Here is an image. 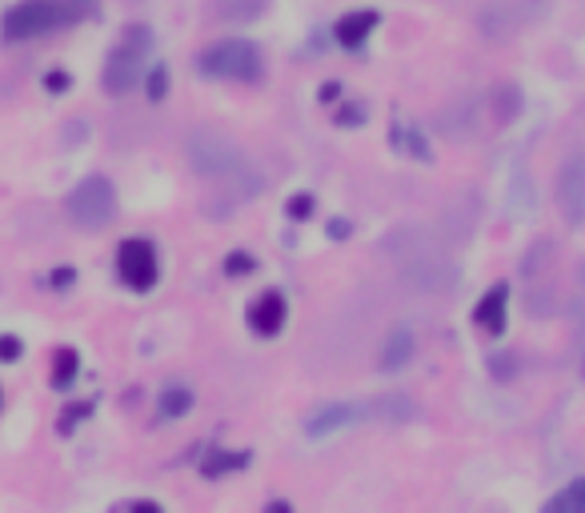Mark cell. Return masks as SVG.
<instances>
[{
    "label": "cell",
    "instance_id": "83f0119b",
    "mask_svg": "<svg viewBox=\"0 0 585 513\" xmlns=\"http://www.w3.org/2000/svg\"><path fill=\"white\" fill-rule=\"evenodd\" d=\"M225 269H229V273H249V269H253V261H249L245 253H237Z\"/></svg>",
    "mask_w": 585,
    "mask_h": 513
},
{
    "label": "cell",
    "instance_id": "7a4b0ae2",
    "mask_svg": "<svg viewBox=\"0 0 585 513\" xmlns=\"http://www.w3.org/2000/svg\"><path fill=\"white\" fill-rule=\"evenodd\" d=\"M386 253L398 261L401 277L413 285V290H442L449 281V261L430 237L418 233V229H393L386 237Z\"/></svg>",
    "mask_w": 585,
    "mask_h": 513
},
{
    "label": "cell",
    "instance_id": "d4e9b609",
    "mask_svg": "<svg viewBox=\"0 0 585 513\" xmlns=\"http://www.w3.org/2000/svg\"><path fill=\"white\" fill-rule=\"evenodd\" d=\"M489 369H494V373H497V381H509V373H513L509 358H494V361H489Z\"/></svg>",
    "mask_w": 585,
    "mask_h": 513
},
{
    "label": "cell",
    "instance_id": "9a60e30c",
    "mask_svg": "<svg viewBox=\"0 0 585 513\" xmlns=\"http://www.w3.org/2000/svg\"><path fill=\"white\" fill-rule=\"evenodd\" d=\"M409 358H413V334H409V329H398V334H389L386 353H381V365H386V369H401Z\"/></svg>",
    "mask_w": 585,
    "mask_h": 513
},
{
    "label": "cell",
    "instance_id": "6da1fadb",
    "mask_svg": "<svg viewBox=\"0 0 585 513\" xmlns=\"http://www.w3.org/2000/svg\"><path fill=\"white\" fill-rule=\"evenodd\" d=\"M188 165L197 168L205 181H217V185H232L241 197H253V193L266 189V177L257 173L245 153L232 141L217 133H193L188 137Z\"/></svg>",
    "mask_w": 585,
    "mask_h": 513
},
{
    "label": "cell",
    "instance_id": "8fae6325",
    "mask_svg": "<svg viewBox=\"0 0 585 513\" xmlns=\"http://www.w3.org/2000/svg\"><path fill=\"white\" fill-rule=\"evenodd\" d=\"M285 317H289L285 297H281V293H273V290L261 293V297H253V302H249V329H253V334H261V337L281 334Z\"/></svg>",
    "mask_w": 585,
    "mask_h": 513
},
{
    "label": "cell",
    "instance_id": "7402d4cb",
    "mask_svg": "<svg viewBox=\"0 0 585 513\" xmlns=\"http://www.w3.org/2000/svg\"><path fill=\"white\" fill-rule=\"evenodd\" d=\"M165 92H169V68L156 65L153 73H149V97H153V101H161Z\"/></svg>",
    "mask_w": 585,
    "mask_h": 513
},
{
    "label": "cell",
    "instance_id": "f1b7e54d",
    "mask_svg": "<svg viewBox=\"0 0 585 513\" xmlns=\"http://www.w3.org/2000/svg\"><path fill=\"white\" fill-rule=\"evenodd\" d=\"M129 513H165L156 502H133L129 505Z\"/></svg>",
    "mask_w": 585,
    "mask_h": 513
},
{
    "label": "cell",
    "instance_id": "4dcf8cb0",
    "mask_svg": "<svg viewBox=\"0 0 585 513\" xmlns=\"http://www.w3.org/2000/svg\"><path fill=\"white\" fill-rule=\"evenodd\" d=\"M329 233H333V237H345V233H349V225H345V221H333Z\"/></svg>",
    "mask_w": 585,
    "mask_h": 513
},
{
    "label": "cell",
    "instance_id": "5b68a950",
    "mask_svg": "<svg viewBox=\"0 0 585 513\" xmlns=\"http://www.w3.org/2000/svg\"><path fill=\"white\" fill-rule=\"evenodd\" d=\"M149 45H153V36H149L144 24H133V29L117 41V48H112L109 61H105V89H109L112 97H121V92H129L137 85V77H141V68H144V56H149Z\"/></svg>",
    "mask_w": 585,
    "mask_h": 513
},
{
    "label": "cell",
    "instance_id": "5bb4252c",
    "mask_svg": "<svg viewBox=\"0 0 585 513\" xmlns=\"http://www.w3.org/2000/svg\"><path fill=\"white\" fill-rule=\"evenodd\" d=\"M541 513H585V478L570 481L562 493H553Z\"/></svg>",
    "mask_w": 585,
    "mask_h": 513
},
{
    "label": "cell",
    "instance_id": "30bf717a",
    "mask_svg": "<svg viewBox=\"0 0 585 513\" xmlns=\"http://www.w3.org/2000/svg\"><path fill=\"white\" fill-rule=\"evenodd\" d=\"M506 321H509V285H494L474 305V325L486 337H501L506 334Z\"/></svg>",
    "mask_w": 585,
    "mask_h": 513
},
{
    "label": "cell",
    "instance_id": "ffe728a7",
    "mask_svg": "<svg viewBox=\"0 0 585 513\" xmlns=\"http://www.w3.org/2000/svg\"><path fill=\"white\" fill-rule=\"evenodd\" d=\"M494 112H497V121L506 124V121H513L521 112V92L513 89V85H501V89L494 92Z\"/></svg>",
    "mask_w": 585,
    "mask_h": 513
},
{
    "label": "cell",
    "instance_id": "44dd1931",
    "mask_svg": "<svg viewBox=\"0 0 585 513\" xmlns=\"http://www.w3.org/2000/svg\"><path fill=\"white\" fill-rule=\"evenodd\" d=\"M73 378H77V353H73V349H56V358H53V385H56V390H65Z\"/></svg>",
    "mask_w": 585,
    "mask_h": 513
},
{
    "label": "cell",
    "instance_id": "603a6c76",
    "mask_svg": "<svg viewBox=\"0 0 585 513\" xmlns=\"http://www.w3.org/2000/svg\"><path fill=\"white\" fill-rule=\"evenodd\" d=\"M289 217H293V221H310V217H313V197H310V193H301V197H293V201H289Z\"/></svg>",
    "mask_w": 585,
    "mask_h": 513
},
{
    "label": "cell",
    "instance_id": "484cf974",
    "mask_svg": "<svg viewBox=\"0 0 585 513\" xmlns=\"http://www.w3.org/2000/svg\"><path fill=\"white\" fill-rule=\"evenodd\" d=\"M337 124H361V109H354V105H345V109L337 112Z\"/></svg>",
    "mask_w": 585,
    "mask_h": 513
},
{
    "label": "cell",
    "instance_id": "1f68e13d",
    "mask_svg": "<svg viewBox=\"0 0 585 513\" xmlns=\"http://www.w3.org/2000/svg\"><path fill=\"white\" fill-rule=\"evenodd\" d=\"M269 513H293V510H289L285 502H273V505H269Z\"/></svg>",
    "mask_w": 585,
    "mask_h": 513
},
{
    "label": "cell",
    "instance_id": "2e32d148",
    "mask_svg": "<svg viewBox=\"0 0 585 513\" xmlns=\"http://www.w3.org/2000/svg\"><path fill=\"white\" fill-rule=\"evenodd\" d=\"M217 9L229 21H257L269 9V0H217Z\"/></svg>",
    "mask_w": 585,
    "mask_h": 513
},
{
    "label": "cell",
    "instance_id": "ba28073f",
    "mask_svg": "<svg viewBox=\"0 0 585 513\" xmlns=\"http://www.w3.org/2000/svg\"><path fill=\"white\" fill-rule=\"evenodd\" d=\"M117 277L137 293H149L161 277V265H156V249L141 237H129L121 249H117Z\"/></svg>",
    "mask_w": 585,
    "mask_h": 513
},
{
    "label": "cell",
    "instance_id": "8992f818",
    "mask_svg": "<svg viewBox=\"0 0 585 513\" xmlns=\"http://www.w3.org/2000/svg\"><path fill=\"white\" fill-rule=\"evenodd\" d=\"M65 209L77 229H105L117 217V189H112L109 177H85L68 193Z\"/></svg>",
    "mask_w": 585,
    "mask_h": 513
},
{
    "label": "cell",
    "instance_id": "ac0fdd59",
    "mask_svg": "<svg viewBox=\"0 0 585 513\" xmlns=\"http://www.w3.org/2000/svg\"><path fill=\"white\" fill-rule=\"evenodd\" d=\"M245 461H249V454H225V449H217V454H209V461L201 466V473H205V478H221V473H232V469H245Z\"/></svg>",
    "mask_w": 585,
    "mask_h": 513
},
{
    "label": "cell",
    "instance_id": "52a82bcc",
    "mask_svg": "<svg viewBox=\"0 0 585 513\" xmlns=\"http://www.w3.org/2000/svg\"><path fill=\"white\" fill-rule=\"evenodd\" d=\"M550 12V0H494L486 12H481V33L489 41H501V36H513L521 29L538 24L541 17Z\"/></svg>",
    "mask_w": 585,
    "mask_h": 513
},
{
    "label": "cell",
    "instance_id": "4fadbf2b",
    "mask_svg": "<svg viewBox=\"0 0 585 513\" xmlns=\"http://www.w3.org/2000/svg\"><path fill=\"white\" fill-rule=\"evenodd\" d=\"M357 417H361L357 405H325V410H317L310 422H305V434L310 437L333 434V429H342V425H354Z\"/></svg>",
    "mask_w": 585,
    "mask_h": 513
},
{
    "label": "cell",
    "instance_id": "3957f363",
    "mask_svg": "<svg viewBox=\"0 0 585 513\" xmlns=\"http://www.w3.org/2000/svg\"><path fill=\"white\" fill-rule=\"evenodd\" d=\"M89 12V0H21L4 12V41H33L53 29L77 24Z\"/></svg>",
    "mask_w": 585,
    "mask_h": 513
},
{
    "label": "cell",
    "instance_id": "9c48e42d",
    "mask_svg": "<svg viewBox=\"0 0 585 513\" xmlns=\"http://www.w3.org/2000/svg\"><path fill=\"white\" fill-rule=\"evenodd\" d=\"M557 205L570 225L585 221V153H574L557 173Z\"/></svg>",
    "mask_w": 585,
    "mask_h": 513
},
{
    "label": "cell",
    "instance_id": "e0dca14e",
    "mask_svg": "<svg viewBox=\"0 0 585 513\" xmlns=\"http://www.w3.org/2000/svg\"><path fill=\"white\" fill-rule=\"evenodd\" d=\"M393 145H398L405 156H418V161H425V156H430V145H425V137H421L418 129H413V124H398V129H393Z\"/></svg>",
    "mask_w": 585,
    "mask_h": 513
},
{
    "label": "cell",
    "instance_id": "277c9868",
    "mask_svg": "<svg viewBox=\"0 0 585 513\" xmlns=\"http://www.w3.org/2000/svg\"><path fill=\"white\" fill-rule=\"evenodd\" d=\"M197 65L213 80H245V85H253L261 77L266 61H261V48L253 41H237L232 36V41H217V45L205 48Z\"/></svg>",
    "mask_w": 585,
    "mask_h": 513
},
{
    "label": "cell",
    "instance_id": "d6986e66",
    "mask_svg": "<svg viewBox=\"0 0 585 513\" xmlns=\"http://www.w3.org/2000/svg\"><path fill=\"white\" fill-rule=\"evenodd\" d=\"M193 410V393L185 385H173V390L161 393V417H185Z\"/></svg>",
    "mask_w": 585,
    "mask_h": 513
},
{
    "label": "cell",
    "instance_id": "cb8c5ba5",
    "mask_svg": "<svg viewBox=\"0 0 585 513\" xmlns=\"http://www.w3.org/2000/svg\"><path fill=\"white\" fill-rule=\"evenodd\" d=\"M21 358V341L17 337H0V361H17Z\"/></svg>",
    "mask_w": 585,
    "mask_h": 513
},
{
    "label": "cell",
    "instance_id": "7c38bea8",
    "mask_svg": "<svg viewBox=\"0 0 585 513\" xmlns=\"http://www.w3.org/2000/svg\"><path fill=\"white\" fill-rule=\"evenodd\" d=\"M377 17L373 9H357V12H345L342 21H337V29H333V36H337V45L342 48H361L365 41H369V33L377 29Z\"/></svg>",
    "mask_w": 585,
    "mask_h": 513
},
{
    "label": "cell",
    "instance_id": "4316f807",
    "mask_svg": "<svg viewBox=\"0 0 585 513\" xmlns=\"http://www.w3.org/2000/svg\"><path fill=\"white\" fill-rule=\"evenodd\" d=\"M45 85H48V92H65L68 89V77H65V73H48Z\"/></svg>",
    "mask_w": 585,
    "mask_h": 513
},
{
    "label": "cell",
    "instance_id": "f546056e",
    "mask_svg": "<svg viewBox=\"0 0 585 513\" xmlns=\"http://www.w3.org/2000/svg\"><path fill=\"white\" fill-rule=\"evenodd\" d=\"M337 97H342V85H325L321 89V101H337Z\"/></svg>",
    "mask_w": 585,
    "mask_h": 513
}]
</instances>
